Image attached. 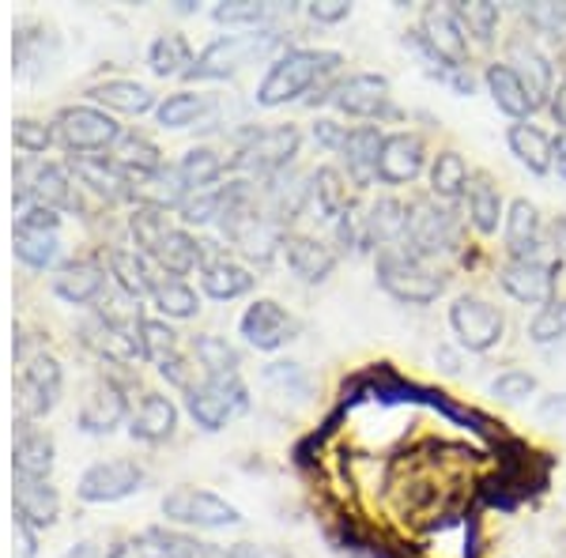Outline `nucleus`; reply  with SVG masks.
Returning <instances> with one entry per match:
<instances>
[{
  "instance_id": "obj_16",
  "label": "nucleus",
  "mask_w": 566,
  "mask_h": 558,
  "mask_svg": "<svg viewBox=\"0 0 566 558\" xmlns=\"http://www.w3.org/2000/svg\"><path fill=\"white\" fill-rule=\"evenodd\" d=\"M499 280H502V287H506V295L525 302V306H547V302H555V269L544 264L541 257L510 261Z\"/></svg>"
},
{
  "instance_id": "obj_32",
  "label": "nucleus",
  "mask_w": 566,
  "mask_h": 558,
  "mask_svg": "<svg viewBox=\"0 0 566 558\" xmlns=\"http://www.w3.org/2000/svg\"><path fill=\"white\" fill-rule=\"evenodd\" d=\"M310 197H314V189H310L303 178H283V173H276L269 186V212H272L269 219L276 227L291 223V219L303 215Z\"/></svg>"
},
{
  "instance_id": "obj_27",
  "label": "nucleus",
  "mask_w": 566,
  "mask_h": 558,
  "mask_svg": "<svg viewBox=\"0 0 566 558\" xmlns=\"http://www.w3.org/2000/svg\"><path fill=\"white\" fill-rule=\"evenodd\" d=\"M506 144H510V151L517 155V162L528 167L533 173H547V170L555 167V140H547V136L536 129V125L514 122L506 129Z\"/></svg>"
},
{
  "instance_id": "obj_60",
  "label": "nucleus",
  "mask_w": 566,
  "mask_h": 558,
  "mask_svg": "<svg viewBox=\"0 0 566 558\" xmlns=\"http://www.w3.org/2000/svg\"><path fill=\"white\" fill-rule=\"evenodd\" d=\"M552 114H555V122L563 125V133H566V84H559V91L552 95Z\"/></svg>"
},
{
  "instance_id": "obj_3",
  "label": "nucleus",
  "mask_w": 566,
  "mask_h": 558,
  "mask_svg": "<svg viewBox=\"0 0 566 558\" xmlns=\"http://www.w3.org/2000/svg\"><path fill=\"white\" fill-rule=\"evenodd\" d=\"M276 45V34L258 31V34H223L212 45H205V53L193 61V69H186L189 80H223L234 69H242L245 61L261 57Z\"/></svg>"
},
{
  "instance_id": "obj_51",
  "label": "nucleus",
  "mask_w": 566,
  "mask_h": 558,
  "mask_svg": "<svg viewBox=\"0 0 566 558\" xmlns=\"http://www.w3.org/2000/svg\"><path fill=\"white\" fill-rule=\"evenodd\" d=\"M533 392H536V378L525 370H506L491 381V397L506 400V404H522V400H528Z\"/></svg>"
},
{
  "instance_id": "obj_40",
  "label": "nucleus",
  "mask_w": 566,
  "mask_h": 558,
  "mask_svg": "<svg viewBox=\"0 0 566 558\" xmlns=\"http://www.w3.org/2000/svg\"><path fill=\"white\" fill-rule=\"evenodd\" d=\"M193 355L205 366V378H231V373H239V351L227 340H219V336H197Z\"/></svg>"
},
{
  "instance_id": "obj_49",
  "label": "nucleus",
  "mask_w": 566,
  "mask_h": 558,
  "mask_svg": "<svg viewBox=\"0 0 566 558\" xmlns=\"http://www.w3.org/2000/svg\"><path fill=\"white\" fill-rule=\"evenodd\" d=\"M216 20L227 27H264L276 20V8L272 4H250V0H239V4H216Z\"/></svg>"
},
{
  "instance_id": "obj_20",
  "label": "nucleus",
  "mask_w": 566,
  "mask_h": 558,
  "mask_svg": "<svg viewBox=\"0 0 566 558\" xmlns=\"http://www.w3.org/2000/svg\"><path fill=\"white\" fill-rule=\"evenodd\" d=\"M57 509H61V498L50 483L15 475V517H23L31 528H50L53 520H57Z\"/></svg>"
},
{
  "instance_id": "obj_53",
  "label": "nucleus",
  "mask_w": 566,
  "mask_h": 558,
  "mask_svg": "<svg viewBox=\"0 0 566 558\" xmlns=\"http://www.w3.org/2000/svg\"><path fill=\"white\" fill-rule=\"evenodd\" d=\"M15 144H20L23 151L39 155L53 144V133H50V125H42V122H15Z\"/></svg>"
},
{
  "instance_id": "obj_7",
  "label": "nucleus",
  "mask_w": 566,
  "mask_h": 558,
  "mask_svg": "<svg viewBox=\"0 0 566 558\" xmlns=\"http://www.w3.org/2000/svg\"><path fill=\"white\" fill-rule=\"evenodd\" d=\"M245 404L250 400H245V386L239 373H231V378H205V386L189 389V415L205 430L227 427V419L245 411Z\"/></svg>"
},
{
  "instance_id": "obj_6",
  "label": "nucleus",
  "mask_w": 566,
  "mask_h": 558,
  "mask_svg": "<svg viewBox=\"0 0 566 558\" xmlns=\"http://www.w3.org/2000/svg\"><path fill=\"white\" fill-rule=\"evenodd\" d=\"M163 517L178 520V525H197V528H223L239 525L242 514L227 498H219L212 491L197 487H175L163 498Z\"/></svg>"
},
{
  "instance_id": "obj_14",
  "label": "nucleus",
  "mask_w": 566,
  "mask_h": 558,
  "mask_svg": "<svg viewBox=\"0 0 566 558\" xmlns=\"http://www.w3.org/2000/svg\"><path fill=\"white\" fill-rule=\"evenodd\" d=\"M239 328H242L245 344H253L258 351H276V347H283L287 340H295V333H298V325L287 317V309L272 298L253 302V306L242 314Z\"/></svg>"
},
{
  "instance_id": "obj_30",
  "label": "nucleus",
  "mask_w": 566,
  "mask_h": 558,
  "mask_svg": "<svg viewBox=\"0 0 566 558\" xmlns=\"http://www.w3.org/2000/svg\"><path fill=\"white\" fill-rule=\"evenodd\" d=\"M200 287H205L208 298L231 302V298H239V295H245V291L253 287V276L242 269V264H234L227 257H216V261L205 264V272H200Z\"/></svg>"
},
{
  "instance_id": "obj_45",
  "label": "nucleus",
  "mask_w": 566,
  "mask_h": 558,
  "mask_svg": "<svg viewBox=\"0 0 566 558\" xmlns=\"http://www.w3.org/2000/svg\"><path fill=\"white\" fill-rule=\"evenodd\" d=\"M129 227H133L136 245H140L148 257H155V250H159V245L167 242V234L175 231V227H167V215H163L159 208H136Z\"/></svg>"
},
{
  "instance_id": "obj_28",
  "label": "nucleus",
  "mask_w": 566,
  "mask_h": 558,
  "mask_svg": "<svg viewBox=\"0 0 566 558\" xmlns=\"http://www.w3.org/2000/svg\"><path fill=\"white\" fill-rule=\"evenodd\" d=\"M175 427H178V408L167 397H159V392H148L140 400V408H136L129 434L140 438V442H163V438L175 434Z\"/></svg>"
},
{
  "instance_id": "obj_18",
  "label": "nucleus",
  "mask_w": 566,
  "mask_h": 558,
  "mask_svg": "<svg viewBox=\"0 0 566 558\" xmlns=\"http://www.w3.org/2000/svg\"><path fill=\"white\" fill-rule=\"evenodd\" d=\"M283 257H287L291 272L303 283H325L336 269V253L317 242V238H306V234L283 238Z\"/></svg>"
},
{
  "instance_id": "obj_22",
  "label": "nucleus",
  "mask_w": 566,
  "mask_h": 558,
  "mask_svg": "<svg viewBox=\"0 0 566 558\" xmlns=\"http://www.w3.org/2000/svg\"><path fill=\"white\" fill-rule=\"evenodd\" d=\"M381 144H386V136L374 129V125H359V129L348 133L340 155H344V162H348V173L355 178V186H370V181L378 178Z\"/></svg>"
},
{
  "instance_id": "obj_21",
  "label": "nucleus",
  "mask_w": 566,
  "mask_h": 558,
  "mask_svg": "<svg viewBox=\"0 0 566 558\" xmlns=\"http://www.w3.org/2000/svg\"><path fill=\"white\" fill-rule=\"evenodd\" d=\"M109 558H197V544L189 536L151 528V533L136 536V539H122V544L109 551Z\"/></svg>"
},
{
  "instance_id": "obj_41",
  "label": "nucleus",
  "mask_w": 566,
  "mask_h": 558,
  "mask_svg": "<svg viewBox=\"0 0 566 558\" xmlns=\"http://www.w3.org/2000/svg\"><path fill=\"white\" fill-rule=\"evenodd\" d=\"M219 173H223V159L212 148H193L178 162V178L186 181V189H212Z\"/></svg>"
},
{
  "instance_id": "obj_29",
  "label": "nucleus",
  "mask_w": 566,
  "mask_h": 558,
  "mask_svg": "<svg viewBox=\"0 0 566 558\" xmlns=\"http://www.w3.org/2000/svg\"><path fill=\"white\" fill-rule=\"evenodd\" d=\"M103 269L91 261H76V264H65V269L53 276V295L72 302V306H84V302L98 298L103 291Z\"/></svg>"
},
{
  "instance_id": "obj_10",
  "label": "nucleus",
  "mask_w": 566,
  "mask_h": 558,
  "mask_svg": "<svg viewBox=\"0 0 566 558\" xmlns=\"http://www.w3.org/2000/svg\"><path fill=\"white\" fill-rule=\"evenodd\" d=\"M57 136L65 140L69 151H106L109 144L122 140V129H117L114 117H106L103 109L95 106H69L65 114L57 117Z\"/></svg>"
},
{
  "instance_id": "obj_19",
  "label": "nucleus",
  "mask_w": 566,
  "mask_h": 558,
  "mask_svg": "<svg viewBox=\"0 0 566 558\" xmlns=\"http://www.w3.org/2000/svg\"><path fill=\"white\" fill-rule=\"evenodd\" d=\"M125 415H129L125 392L117 389L114 381H98V386L87 392L84 408H80V427H84L87 434H109Z\"/></svg>"
},
{
  "instance_id": "obj_47",
  "label": "nucleus",
  "mask_w": 566,
  "mask_h": 558,
  "mask_svg": "<svg viewBox=\"0 0 566 558\" xmlns=\"http://www.w3.org/2000/svg\"><path fill=\"white\" fill-rule=\"evenodd\" d=\"M563 336H566V298H555L536 309V317L528 322V340L555 344V340H563Z\"/></svg>"
},
{
  "instance_id": "obj_17",
  "label": "nucleus",
  "mask_w": 566,
  "mask_h": 558,
  "mask_svg": "<svg viewBox=\"0 0 566 558\" xmlns=\"http://www.w3.org/2000/svg\"><path fill=\"white\" fill-rule=\"evenodd\" d=\"M423 159H427V148L416 133H392L386 136V144H381L378 178L386 181V186H408V181L419 178Z\"/></svg>"
},
{
  "instance_id": "obj_36",
  "label": "nucleus",
  "mask_w": 566,
  "mask_h": 558,
  "mask_svg": "<svg viewBox=\"0 0 566 558\" xmlns=\"http://www.w3.org/2000/svg\"><path fill=\"white\" fill-rule=\"evenodd\" d=\"M114 162H117V167H122L125 173H136V181H140V178H151V173H159V170H163L159 148H155L151 140H144V136H122V140H117Z\"/></svg>"
},
{
  "instance_id": "obj_43",
  "label": "nucleus",
  "mask_w": 566,
  "mask_h": 558,
  "mask_svg": "<svg viewBox=\"0 0 566 558\" xmlns=\"http://www.w3.org/2000/svg\"><path fill=\"white\" fill-rule=\"evenodd\" d=\"M109 269H114V276L117 283H122V291L129 298H144V295H151V276H148V269H144V261L136 257V253H125V250H114L109 253Z\"/></svg>"
},
{
  "instance_id": "obj_59",
  "label": "nucleus",
  "mask_w": 566,
  "mask_h": 558,
  "mask_svg": "<svg viewBox=\"0 0 566 558\" xmlns=\"http://www.w3.org/2000/svg\"><path fill=\"white\" fill-rule=\"evenodd\" d=\"M34 528L23 517H15V558H34Z\"/></svg>"
},
{
  "instance_id": "obj_48",
  "label": "nucleus",
  "mask_w": 566,
  "mask_h": 558,
  "mask_svg": "<svg viewBox=\"0 0 566 558\" xmlns=\"http://www.w3.org/2000/svg\"><path fill=\"white\" fill-rule=\"evenodd\" d=\"M200 114H205V98L181 91V95H170L167 103L159 106V125L163 129H186V125H193Z\"/></svg>"
},
{
  "instance_id": "obj_4",
  "label": "nucleus",
  "mask_w": 566,
  "mask_h": 558,
  "mask_svg": "<svg viewBox=\"0 0 566 558\" xmlns=\"http://www.w3.org/2000/svg\"><path fill=\"white\" fill-rule=\"evenodd\" d=\"M405 245L419 257H438V253H450L458 245V227H453L450 208L434 204L431 197H419L412 208H408V234Z\"/></svg>"
},
{
  "instance_id": "obj_38",
  "label": "nucleus",
  "mask_w": 566,
  "mask_h": 558,
  "mask_svg": "<svg viewBox=\"0 0 566 558\" xmlns=\"http://www.w3.org/2000/svg\"><path fill=\"white\" fill-rule=\"evenodd\" d=\"M155 261H159L170 276H186V272H193L200 261V242L186 231H170L167 242L155 250Z\"/></svg>"
},
{
  "instance_id": "obj_23",
  "label": "nucleus",
  "mask_w": 566,
  "mask_h": 558,
  "mask_svg": "<svg viewBox=\"0 0 566 558\" xmlns=\"http://www.w3.org/2000/svg\"><path fill=\"white\" fill-rule=\"evenodd\" d=\"M408 234V208L400 200H378L370 208V215H363V242L378 245V250H389V245H400Z\"/></svg>"
},
{
  "instance_id": "obj_39",
  "label": "nucleus",
  "mask_w": 566,
  "mask_h": 558,
  "mask_svg": "<svg viewBox=\"0 0 566 558\" xmlns=\"http://www.w3.org/2000/svg\"><path fill=\"white\" fill-rule=\"evenodd\" d=\"M310 189H314V200H317V208L328 215V219H340V215H348L352 208H348V186H344V178H340V170L336 167H322L310 178Z\"/></svg>"
},
{
  "instance_id": "obj_31",
  "label": "nucleus",
  "mask_w": 566,
  "mask_h": 558,
  "mask_svg": "<svg viewBox=\"0 0 566 558\" xmlns=\"http://www.w3.org/2000/svg\"><path fill=\"white\" fill-rule=\"evenodd\" d=\"M483 80H488V91H491V98H495V106L502 109V114L514 117V122H525V117L536 109L533 98L525 95L522 80L514 76V69L510 65H491Z\"/></svg>"
},
{
  "instance_id": "obj_37",
  "label": "nucleus",
  "mask_w": 566,
  "mask_h": 558,
  "mask_svg": "<svg viewBox=\"0 0 566 558\" xmlns=\"http://www.w3.org/2000/svg\"><path fill=\"white\" fill-rule=\"evenodd\" d=\"M431 193L438 200H458L461 193H469V167L458 151H442L431 167Z\"/></svg>"
},
{
  "instance_id": "obj_54",
  "label": "nucleus",
  "mask_w": 566,
  "mask_h": 558,
  "mask_svg": "<svg viewBox=\"0 0 566 558\" xmlns=\"http://www.w3.org/2000/svg\"><path fill=\"white\" fill-rule=\"evenodd\" d=\"M528 23H536L547 34H563L566 31V4H536V8H528Z\"/></svg>"
},
{
  "instance_id": "obj_25",
  "label": "nucleus",
  "mask_w": 566,
  "mask_h": 558,
  "mask_svg": "<svg viewBox=\"0 0 566 558\" xmlns=\"http://www.w3.org/2000/svg\"><path fill=\"white\" fill-rule=\"evenodd\" d=\"M506 250L514 261H536L541 250V215L528 200H514L506 212Z\"/></svg>"
},
{
  "instance_id": "obj_33",
  "label": "nucleus",
  "mask_w": 566,
  "mask_h": 558,
  "mask_svg": "<svg viewBox=\"0 0 566 558\" xmlns=\"http://www.w3.org/2000/svg\"><path fill=\"white\" fill-rule=\"evenodd\" d=\"M469 215H472V227H476L480 234L499 231L502 197H499V186L488 178V173H476V178L469 181Z\"/></svg>"
},
{
  "instance_id": "obj_26",
  "label": "nucleus",
  "mask_w": 566,
  "mask_h": 558,
  "mask_svg": "<svg viewBox=\"0 0 566 558\" xmlns=\"http://www.w3.org/2000/svg\"><path fill=\"white\" fill-rule=\"evenodd\" d=\"M506 65L514 69L517 80H522V87H525V95L533 98V106H544L547 95H555L552 91V65H547V57L541 50H533V45H514Z\"/></svg>"
},
{
  "instance_id": "obj_56",
  "label": "nucleus",
  "mask_w": 566,
  "mask_h": 558,
  "mask_svg": "<svg viewBox=\"0 0 566 558\" xmlns=\"http://www.w3.org/2000/svg\"><path fill=\"white\" fill-rule=\"evenodd\" d=\"M314 140L322 144V148L340 151L344 140H348V129H344V125H336V122H317L314 125Z\"/></svg>"
},
{
  "instance_id": "obj_46",
  "label": "nucleus",
  "mask_w": 566,
  "mask_h": 558,
  "mask_svg": "<svg viewBox=\"0 0 566 558\" xmlns=\"http://www.w3.org/2000/svg\"><path fill=\"white\" fill-rule=\"evenodd\" d=\"M136 340H140V355L151 362H167L170 355H178V336L170 333L163 322H136Z\"/></svg>"
},
{
  "instance_id": "obj_63",
  "label": "nucleus",
  "mask_w": 566,
  "mask_h": 558,
  "mask_svg": "<svg viewBox=\"0 0 566 558\" xmlns=\"http://www.w3.org/2000/svg\"><path fill=\"white\" fill-rule=\"evenodd\" d=\"M65 558H103V551H98L95 544H76Z\"/></svg>"
},
{
  "instance_id": "obj_13",
  "label": "nucleus",
  "mask_w": 566,
  "mask_h": 558,
  "mask_svg": "<svg viewBox=\"0 0 566 558\" xmlns=\"http://www.w3.org/2000/svg\"><path fill=\"white\" fill-rule=\"evenodd\" d=\"M61 397V366L53 355H34L31 362L23 366V378L15 386V404L27 419L45 415Z\"/></svg>"
},
{
  "instance_id": "obj_11",
  "label": "nucleus",
  "mask_w": 566,
  "mask_h": 558,
  "mask_svg": "<svg viewBox=\"0 0 566 558\" xmlns=\"http://www.w3.org/2000/svg\"><path fill=\"white\" fill-rule=\"evenodd\" d=\"M140 483H144V472L136 461H103V464H91V468L80 475L76 494L84 502H122L140 491Z\"/></svg>"
},
{
  "instance_id": "obj_34",
  "label": "nucleus",
  "mask_w": 566,
  "mask_h": 558,
  "mask_svg": "<svg viewBox=\"0 0 566 558\" xmlns=\"http://www.w3.org/2000/svg\"><path fill=\"white\" fill-rule=\"evenodd\" d=\"M91 98L109 109H122V114H148L155 106L151 91L144 84H133V80H109V84L91 87Z\"/></svg>"
},
{
  "instance_id": "obj_5",
  "label": "nucleus",
  "mask_w": 566,
  "mask_h": 558,
  "mask_svg": "<svg viewBox=\"0 0 566 558\" xmlns=\"http://www.w3.org/2000/svg\"><path fill=\"white\" fill-rule=\"evenodd\" d=\"M298 144H303V136H298L295 125L261 129L242 144L239 155H234V170L272 173V178H276V173H283V167L298 155Z\"/></svg>"
},
{
  "instance_id": "obj_55",
  "label": "nucleus",
  "mask_w": 566,
  "mask_h": 558,
  "mask_svg": "<svg viewBox=\"0 0 566 558\" xmlns=\"http://www.w3.org/2000/svg\"><path fill=\"white\" fill-rule=\"evenodd\" d=\"M306 12H310V20H317V23H340V20H348V15H352V4L325 0V4H310Z\"/></svg>"
},
{
  "instance_id": "obj_2",
  "label": "nucleus",
  "mask_w": 566,
  "mask_h": 558,
  "mask_svg": "<svg viewBox=\"0 0 566 558\" xmlns=\"http://www.w3.org/2000/svg\"><path fill=\"white\" fill-rule=\"evenodd\" d=\"M374 269H378L381 287H386L397 302H408V306H431V302L446 291V280L438 276L434 269H427V261L408 250L405 242L389 245V250H378Z\"/></svg>"
},
{
  "instance_id": "obj_42",
  "label": "nucleus",
  "mask_w": 566,
  "mask_h": 558,
  "mask_svg": "<svg viewBox=\"0 0 566 558\" xmlns=\"http://www.w3.org/2000/svg\"><path fill=\"white\" fill-rule=\"evenodd\" d=\"M151 298L159 306V314L167 317H193L197 314V291L181 280H155Z\"/></svg>"
},
{
  "instance_id": "obj_62",
  "label": "nucleus",
  "mask_w": 566,
  "mask_h": 558,
  "mask_svg": "<svg viewBox=\"0 0 566 558\" xmlns=\"http://www.w3.org/2000/svg\"><path fill=\"white\" fill-rule=\"evenodd\" d=\"M552 234H555V250H559L563 257H566V215H559V219H555Z\"/></svg>"
},
{
  "instance_id": "obj_57",
  "label": "nucleus",
  "mask_w": 566,
  "mask_h": 558,
  "mask_svg": "<svg viewBox=\"0 0 566 558\" xmlns=\"http://www.w3.org/2000/svg\"><path fill=\"white\" fill-rule=\"evenodd\" d=\"M159 373L167 381H175L178 389H186V392L193 389V381H189V366H186V359H178V355H170L167 362H159Z\"/></svg>"
},
{
  "instance_id": "obj_50",
  "label": "nucleus",
  "mask_w": 566,
  "mask_h": 558,
  "mask_svg": "<svg viewBox=\"0 0 566 558\" xmlns=\"http://www.w3.org/2000/svg\"><path fill=\"white\" fill-rule=\"evenodd\" d=\"M453 15H458V23L480 42H491V34H495V27H499V8L495 4H458L453 8Z\"/></svg>"
},
{
  "instance_id": "obj_12",
  "label": "nucleus",
  "mask_w": 566,
  "mask_h": 558,
  "mask_svg": "<svg viewBox=\"0 0 566 558\" xmlns=\"http://www.w3.org/2000/svg\"><path fill=\"white\" fill-rule=\"evenodd\" d=\"M419 34H423V50L434 61H442L450 69H464V61H469V39H464V27L458 23L453 8H438V4L427 8Z\"/></svg>"
},
{
  "instance_id": "obj_24",
  "label": "nucleus",
  "mask_w": 566,
  "mask_h": 558,
  "mask_svg": "<svg viewBox=\"0 0 566 558\" xmlns=\"http://www.w3.org/2000/svg\"><path fill=\"white\" fill-rule=\"evenodd\" d=\"M72 170L80 173L84 186H91L98 197H106V200H122V197L133 193L125 170L117 167L114 159H106V155H76V159H72Z\"/></svg>"
},
{
  "instance_id": "obj_58",
  "label": "nucleus",
  "mask_w": 566,
  "mask_h": 558,
  "mask_svg": "<svg viewBox=\"0 0 566 558\" xmlns=\"http://www.w3.org/2000/svg\"><path fill=\"white\" fill-rule=\"evenodd\" d=\"M223 558H287V551L269 547V544H234Z\"/></svg>"
},
{
  "instance_id": "obj_52",
  "label": "nucleus",
  "mask_w": 566,
  "mask_h": 558,
  "mask_svg": "<svg viewBox=\"0 0 566 558\" xmlns=\"http://www.w3.org/2000/svg\"><path fill=\"white\" fill-rule=\"evenodd\" d=\"M223 208V189H193V197L181 200V219L186 223H208Z\"/></svg>"
},
{
  "instance_id": "obj_61",
  "label": "nucleus",
  "mask_w": 566,
  "mask_h": 558,
  "mask_svg": "<svg viewBox=\"0 0 566 558\" xmlns=\"http://www.w3.org/2000/svg\"><path fill=\"white\" fill-rule=\"evenodd\" d=\"M555 170H559V178L566 181V133L555 140Z\"/></svg>"
},
{
  "instance_id": "obj_35",
  "label": "nucleus",
  "mask_w": 566,
  "mask_h": 558,
  "mask_svg": "<svg viewBox=\"0 0 566 558\" xmlns=\"http://www.w3.org/2000/svg\"><path fill=\"white\" fill-rule=\"evenodd\" d=\"M53 468V442L42 430H27V434L15 442V475H27V480H45Z\"/></svg>"
},
{
  "instance_id": "obj_8",
  "label": "nucleus",
  "mask_w": 566,
  "mask_h": 558,
  "mask_svg": "<svg viewBox=\"0 0 566 558\" xmlns=\"http://www.w3.org/2000/svg\"><path fill=\"white\" fill-rule=\"evenodd\" d=\"M450 328L469 351H491L502 340V333H506V322H502V314L488 298L461 295L450 306Z\"/></svg>"
},
{
  "instance_id": "obj_1",
  "label": "nucleus",
  "mask_w": 566,
  "mask_h": 558,
  "mask_svg": "<svg viewBox=\"0 0 566 558\" xmlns=\"http://www.w3.org/2000/svg\"><path fill=\"white\" fill-rule=\"evenodd\" d=\"M340 65V53H325V50H287L264 72L261 87H258V106H283L291 98L306 95L325 72H333Z\"/></svg>"
},
{
  "instance_id": "obj_44",
  "label": "nucleus",
  "mask_w": 566,
  "mask_h": 558,
  "mask_svg": "<svg viewBox=\"0 0 566 558\" xmlns=\"http://www.w3.org/2000/svg\"><path fill=\"white\" fill-rule=\"evenodd\" d=\"M148 61H151V69L159 72V76H175V72H186L181 65L193 69V53H189V45H186L181 34H163V39H155Z\"/></svg>"
},
{
  "instance_id": "obj_9",
  "label": "nucleus",
  "mask_w": 566,
  "mask_h": 558,
  "mask_svg": "<svg viewBox=\"0 0 566 558\" xmlns=\"http://www.w3.org/2000/svg\"><path fill=\"white\" fill-rule=\"evenodd\" d=\"M57 223L61 215L53 208L31 204L15 223V257L27 269H50L57 261Z\"/></svg>"
},
{
  "instance_id": "obj_15",
  "label": "nucleus",
  "mask_w": 566,
  "mask_h": 558,
  "mask_svg": "<svg viewBox=\"0 0 566 558\" xmlns=\"http://www.w3.org/2000/svg\"><path fill=\"white\" fill-rule=\"evenodd\" d=\"M328 103L348 117H378L389 106V80L378 76V72H355V76L333 87Z\"/></svg>"
}]
</instances>
